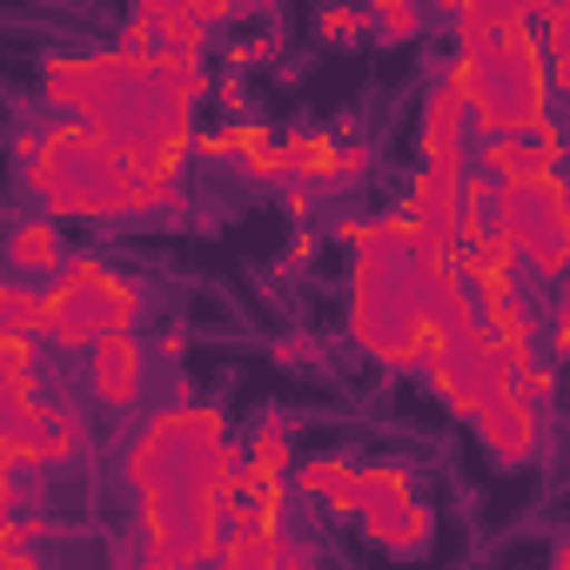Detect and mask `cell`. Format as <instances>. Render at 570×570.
Returning <instances> with one entry per match:
<instances>
[{
  "label": "cell",
  "instance_id": "cell-1",
  "mask_svg": "<svg viewBox=\"0 0 570 570\" xmlns=\"http://www.w3.org/2000/svg\"><path fill=\"white\" fill-rule=\"evenodd\" d=\"M121 476L141 510V550H161L188 570H215L228 543V510L242 503V450L228 443V416L215 403H168L155 410L128 456Z\"/></svg>",
  "mask_w": 570,
  "mask_h": 570
},
{
  "label": "cell",
  "instance_id": "cell-2",
  "mask_svg": "<svg viewBox=\"0 0 570 570\" xmlns=\"http://www.w3.org/2000/svg\"><path fill=\"white\" fill-rule=\"evenodd\" d=\"M41 95L48 108H68V121L101 128L135 168H148L155 181H175L202 141L195 108H181L161 75L155 55L135 48H108V55H48L41 61Z\"/></svg>",
  "mask_w": 570,
  "mask_h": 570
},
{
  "label": "cell",
  "instance_id": "cell-3",
  "mask_svg": "<svg viewBox=\"0 0 570 570\" xmlns=\"http://www.w3.org/2000/svg\"><path fill=\"white\" fill-rule=\"evenodd\" d=\"M350 336L383 370H430L450 343V330L436 323L423 228L403 208L376 215V242L350 255Z\"/></svg>",
  "mask_w": 570,
  "mask_h": 570
},
{
  "label": "cell",
  "instance_id": "cell-4",
  "mask_svg": "<svg viewBox=\"0 0 570 570\" xmlns=\"http://www.w3.org/2000/svg\"><path fill=\"white\" fill-rule=\"evenodd\" d=\"M21 181H28V195L48 215H68V222L181 215V181H155L101 128H81V121H48L41 128V155L21 168Z\"/></svg>",
  "mask_w": 570,
  "mask_h": 570
},
{
  "label": "cell",
  "instance_id": "cell-5",
  "mask_svg": "<svg viewBox=\"0 0 570 570\" xmlns=\"http://www.w3.org/2000/svg\"><path fill=\"white\" fill-rule=\"evenodd\" d=\"M557 88H550V55L543 35H503L490 55H476V141H510V135H543Z\"/></svg>",
  "mask_w": 570,
  "mask_h": 570
},
{
  "label": "cell",
  "instance_id": "cell-6",
  "mask_svg": "<svg viewBox=\"0 0 570 570\" xmlns=\"http://www.w3.org/2000/svg\"><path fill=\"white\" fill-rule=\"evenodd\" d=\"M141 282L108 268L101 255H75L61 282H48V343L68 356H88L108 336H135L141 323Z\"/></svg>",
  "mask_w": 570,
  "mask_h": 570
},
{
  "label": "cell",
  "instance_id": "cell-7",
  "mask_svg": "<svg viewBox=\"0 0 570 570\" xmlns=\"http://www.w3.org/2000/svg\"><path fill=\"white\" fill-rule=\"evenodd\" d=\"M497 242L517 255L523 275L537 282H563L570 275V175H530V181H503L497 195Z\"/></svg>",
  "mask_w": 570,
  "mask_h": 570
},
{
  "label": "cell",
  "instance_id": "cell-8",
  "mask_svg": "<svg viewBox=\"0 0 570 570\" xmlns=\"http://www.w3.org/2000/svg\"><path fill=\"white\" fill-rule=\"evenodd\" d=\"M423 376H430V390H436V396H443V403H450L463 423H476V416H483V410H490L503 390H517L483 323H470V330H450L443 356H436Z\"/></svg>",
  "mask_w": 570,
  "mask_h": 570
},
{
  "label": "cell",
  "instance_id": "cell-9",
  "mask_svg": "<svg viewBox=\"0 0 570 570\" xmlns=\"http://www.w3.org/2000/svg\"><path fill=\"white\" fill-rule=\"evenodd\" d=\"M88 443L81 416L68 403H35V410H0V463L8 470H55L75 463Z\"/></svg>",
  "mask_w": 570,
  "mask_h": 570
},
{
  "label": "cell",
  "instance_id": "cell-10",
  "mask_svg": "<svg viewBox=\"0 0 570 570\" xmlns=\"http://www.w3.org/2000/svg\"><path fill=\"white\" fill-rule=\"evenodd\" d=\"M416 155L436 168H476V115L463 95H450L443 81L423 95V128H416Z\"/></svg>",
  "mask_w": 570,
  "mask_h": 570
},
{
  "label": "cell",
  "instance_id": "cell-11",
  "mask_svg": "<svg viewBox=\"0 0 570 570\" xmlns=\"http://www.w3.org/2000/svg\"><path fill=\"white\" fill-rule=\"evenodd\" d=\"M463 181H470V168H436V161H423V168L410 175L403 215H410L430 242L463 248Z\"/></svg>",
  "mask_w": 570,
  "mask_h": 570
},
{
  "label": "cell",
  "instance_id": "cell-12",
  "mask_svg": "<svg viewBox=\"0 0 570 570\" xmlns=\"http://www.w3.org/2000/svg\"><path fill=\"white\" fill-rule=\"evenodd\" d=\"M470 430H476V443H483L497 463H530V456L543 450V416H537V403H530L523 390H503Z\"/></svg>",
  "mask_w": 570,
  "mask_h": 570
},
{
  "label": "cell",
  "instance_id": "cell-13",
  "mask_svg": "<svg viewBox=\"0 0 570 570\" xmlns=\"http://www.w3.org/2000/svg\"><path fill=\"white\" fill-rule=\"evenodd\" d=\"M88 390L101 410H135L148 390V350L135 336H108L88 350Z\"/></svg>",
  "mask_w": 570,
  "mask_h": 570
},
{
  "label": "cell",
  "instance_id": "cell-14",
  "mask_svg": "<svg viewBox=\"0 0 570 570\" xmlns=\"http://www.w3.org/2000/svg\"><path fill=\"white\" fill-rule=\"evenodd\" d=\"M68 242H61V228H55V215H21L14 228H8V268L21 275V282H35V275H48V282H61L68 275Z\"/></svg>",
  "mask_w": 570,
  "mask_h": 570
},
{
  "label": "cell",
  "instance_id": "cell-15",
  "mask_svg": "<svg viewBox=\"0 0 570 570\" xmlns=\"http://www.w3.org/2000/svg\"><path fill=\"white\" fill-rule=\"evenodd\" d=\"M343 141L336 135H316V128H296V135H282V181H303V188H336L343 181Z\"/></svg>",
  "mask_w": 570,
  "mask_h": 570
},
{
  "label": "cell",
  "instance_id": "cell-16",
  "mask_svg": "<svg viewBox=\"0 0 570 570\" xmlns=\"http://www.w3.org/2000/svg\"><path fill=\"white\" fill-rule=\"evenodd\" d=\"M363 530H370L376 550H390V557H416V550L436 537V517H430L423 497H396V503H376V510L363 517Z\"/></svg>",
  "mask_w": 570,
  "mask_h": 570
},
{
  "label": "cell",
  "instance_id": "cell-17",
  "mask_svg": "<svg viewBox=\"0 0 570 570\" xmlns=\"http://www.w3.org/2000/svg\"><path fill=\"white\" fill-rule=\"evenodd\" d=\"M483 330H490V343H497V356H503V370H510V383H523L543 356H537V316H530V303L517 296V303H497V309H483Z\"/></svg>",
  "mask_w": 570,
  "mask_h": 570
},
{
  "label": "cell",
  "instance_id": "cell-18",
  "mask_svg": "<svg viewBox=\"0 0 570 570\" xmlns=\"http://www.w3.org/2000/svg\"><path fill=\"white\" fill-rule=\"evenodd\" d=\"M517 255L503 248V242H483V248H463V282H470V296H476V309H497V303H517L523 289H517Z\"/></svg>",
  "mask_w": 570,
  "mask_h": 570
},
{
  "label": "cell",
  "instance_id": "cell-19",
  "mask_svg": "<svg viewBox=\"0 0 570 570\" xmlns=\"http://www.w3.org/2000/svg\"><path fill=\"white\" fill-rule=\"evenodd\" d=\"M242 463H248V483H289V476H296V463H289V416H282V410H262L255 430H248Z\"/></svg>",
  "mask_w": 570,
  "mask_h": 570
},
{
  "label": "cell",
  "instance_id": "cell-20",
  "mask_svg": "<svg viewBox=\"0 0 570 570\" xmlns=\"http://www.w3.org/2000/svg\"><path fill=\"white\" fill-rule=\"evenodd\" d=\"M148 28H155V41L161 48H175V55H208V41H215V28H202V14L188 8V0H141V8H135Z\"/></svg>",
  "mask_w": 570,
  "mask_h": 570
},
{
  "label": "cell",
  "instance_id": "cell-21",
  "mask_svg": "<svg viewBox=\"0 0 570 570\" xmlns=\"http://www.w3.org/2000/svg\"><path fill=\"white\" fill-rule=\"evenodd\" d=\"M275 48H282V21H275V8H242V14H235V28L222 35V61H228V75H242V68L268 61Z\"/></svg>",
  "mask_w": 570,
  "mask_h": 570
},
{
  "label": "cell",
  "instance_id": "cell-22",
  "mask_svg": "<svg viewBox=\"0 0 570 570\" xmlns=\"http://www.w3.org/2000/svg\"><path fill=\"white\" fill-rule=\"evenodd\" d=\"M450 21H456V55L476 61V55H490L503 41V0H456Z\"/></svg>",
  "mask_w": 570,
  "mask_h": 570
},
{
  "label": "cell",
  "instance_id": "cell-23",
  "mask_svg": "<svg viewBox=\"0 0 570 570\" xmlns=\"http://www.w3.org/2000/svg\"><path fill=\"white\" fill-rule=\"evenodd\" d=\"M0 330L8 336H48V289L8 275L0 282Z\"/></svg>",
  "mask_w": 570,
  "mask_h": 570
},
{
  "label": "cell",
  "instance_id": "cell-24",
  "mask_svg": "<svg viewBox=\"0 0 570 570\" xmlns=\"http://www.w3.org/2000/svg\"><path fill=\"white\" fill-rule=\"evenodd\" d=\"M282 563H289V543L268 530H228V543L215 557V570H282Z\"/></svg>",
  "mask_w": 570,
  "mask_h": 570
},
{
  "label": "cell",
  "instance_id": "cell-25",
  "mask_svg": "<svg viewBox=\"0 0 570 570\" xmlns=\"http://www.w3.org/2000/svg\"><path fill=\"white\" fill-rule=\"evenodd\" d=\"M497 195H503V181H490L483 168H470V181H463V248L497 242Z\"/></svg>",
  "mask_w": 570,
  "mask_h": 570
},
{
  "label": "cell",
  "instance_id": "cell-26",
  "mask_svg": "<svg viewBox=\"0 0 570 570\" xmlns=\"http://www.w3.org/2000/svg\"><path fill=\"white\" fill-rule=\"evenodd\" d=\"M350 476H356V463H343V456H303V463H296V476H289V490H296V497H309V503H330Z\"/></svg>",
  "mask_w": 570,
  "mask_h": 570
},
{
  "label": "cell",
  "instance_id": "cell-27",
  "mask_svg": "<svg viewBox=\"0 0 570 570\" xmlns=\"http://www.w3.org/2000/svg\"><path fill=\"white\" fill-rule=\"evenodd\" d=\"M423 28V8H410V0H376L370 8V35H383V41H410Z\"/></svg>",
  "mask_w": 570,
  "mask_h": 570
},
{
  "label": "cell",
  "instance_id": "cell-28",
  "mask_svg": "<svg viewBox=\"0 0 570 570\" xmlns=\"http://www.w3.org/2000/svg\"><path fill=\"white\" fill-rule=\"evenodd\" d=\"M370 35V8H323L316 14V41L343 48V41H363Z\"/></svg>",
  "mask_w": 570,
  "mask_h": 570
},
{
  "label": "cell",
  "instance_id": "cell-29",
  "mask_svg": "<svg viewBox=\"0 0 570 570\" xmlns=\"http://www.w3.org/2000/svg\"><path fill=\"white\" fill-rule=\"evenodd\" d=\"M35 336H8L0 330V376H35Z\"/></svg>",
  "mask_w": 570,
  "mask_h": 570
},
{
  "label": "cell",
  "instance_id": "cell-30",
  "mask_svg": "<svg viewBox=\"0 0 570 570\" xmlns=\"http://www.w3.org/2000/svg\"><path fill=\"white\" fill-rule=\"evenodd\" d=\"M195 155H202V161H235V155H242V135H235V128H208V135L195 141Z\"/></svg>",
  "mask_w": 570,
  "mask_h": 570
},
{
  "label": "cell",
  "instance_id": "cell-31",
  "mask_svg": "<svg viewBox=\"0 0 570 570\" xmlns=\"http://www.w3.org/2000/svg\"><path fill=\"white\" fill-rule=\"evenodd\" d=\"M543 48H570V0H543Z\"/></svg>",
  "mask_w": 570,
  "mask_h": 570
},
{
  "label": "cell",
  "instance_id": "cell-32",
  "mask_svg": "<svg viewBox=\"0 0 570 570\" xmlns=\"http://www.w3.org/2000/svg\"><path fill=\"white\" fill-rule=\"evenodd\" d=\"M215 101H222L235 121H248V115H242V108H248V88H242V75H222V81H215Z\"/></svg>",
  "mask_w": 570,
  "mask_h": 570
},
{
  "label": "cell",
  "instance_id": "cell-33",
  "mask_svg": "<svg viewBox=\"0 0 570 570\" xmlns=\"http://www.w3.org/2000/svg\"><path fill=\"white\" fill-rule=\"evenodd\" d=\"M543 350H550V363H563V356H570V309H557V316H550Z\"/></svg>",
  "mask_w": 570,
  "mask_h": 570
},
{
  "label": "cell",
  "instance_id": "cell-34",
  "mask_svg": "<svg viewBox=\"0 0 570 570\" xmlns=\"http://www.w3.org/2000/svg\"><path fill=\"white\" fill-rule=\"evenodd\" d=\"M282 208H289V222H309V208H316V188L289 181V188H282Z\"/></svg>",
  "mask_w": 570,
  "mask_h": 570
},
{
  "label": "cell",
  "instance_id": "cell-35",
  "mask_svg": "<svg viewBox=\"0 0 570 570\" xmlns=\"http://www.w3.org/2000/svg\"><path fill=\"white\" fill-rule=\"evenodd\" d=\"M316 248H323V242H316V228H296V242H289V255H282V262H289V268H309V262H316Z\"/></svg>",
  "mask_w": 570,
  "mask_h": 570
},
{
  "label": "cell",
  "instance_id": "cell-36",
  "mask_svg": "<svg viewBox=\"0 0 570 570\" xmlns=\"http://www.w3.org/2000/svg\"><path fill=\"white\" fill-rule=\"evenodd\" d=\"M155 356H161V363H181V356H188V336H181V330H161Z\"/></svg>",
  "mask_w": 570,
  "mask_h": 570
},
{
  "label": "cell",
  "instance_id": "cell-37",
  "mask_svg": "<svg viewBox=\"0 0 570 570\" xmlns=\"http://www.w3.org/2000/svg\"><path fill=\"white\" fill-rule=\"evenodd\" d=\"M0 570H41L35 550H0Z\"/></svg>",
  "mask_w": 570,
  "mask_h": 570
},
{
  "label": "cell",
  "instance_id": "cell-38",
  "mask_svg": "<svg viewBox=\"0 0 570 570\" xmlns=\"http://www.w3.org/2000/svg\"><path fill=\"white\" fill-rule=\"evenodd\" d=\"M275 356H282V363H309V356H316V343H282Z\"/></svg>",
  "mask_w": 570,
  "mask_h": 570
},
{
  "label": "cell",
  "instance_id": "cell-39",
  "mask_svg": "<svg viewBox=\"0 0 570 570\" xmlns=\"http://www.w3.org/2000/svg\"><path fill=\"white\" fill-rule=\"evenodd\" d=\"M282 570H323V563H316L309 550H289V563H282Z\"/></svg>",
  "mask_w": 570,
  "mask_h": 570
},
{
  "label": "cell",
  "instance_id": "cell-40",
  "mask_svg": "<svg viewBox=\"0 0 570 570\" xmlns=\"http://www.w3.org/2000/svg\"><path fill=\"white\" fill-rule=\"evenodd\" d=\"M550 570H570V537H563V543L550 550Z\"/></svg>",
  "mask_w": 570,
  "mask_h": 570
},
{
  "label": "cell",
  "instance_id": "cell-41",
  "mask_svg": "<svg viewBox=\"0 0 570 570\" xmlns=\"http://www.w3.org/2000/svg\"><path fill=\"white\" fill-rule=\"evenodd\" d=\"M557 309H570V275H563V282H557Z\"/></svg>",
  "mask_w": 570,
  "mask_h": 570
}]
</instances>
